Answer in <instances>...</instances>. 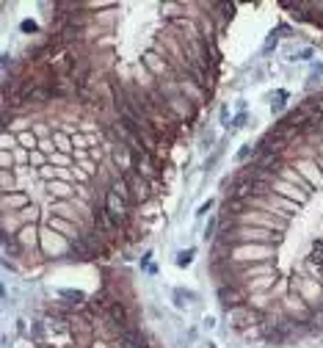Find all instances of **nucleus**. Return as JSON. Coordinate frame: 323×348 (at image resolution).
Here are the masks:
<instances>
[{"instance_id": "4be33fe9", "label": "nucleus", "mask_w": 323, "mask_h": 348, "mask_svg": "<svg viewBox=\"0 0 323 348\" xmlns=\"http://www.w3.org/2000/svg\"><path fill=\"white\" fill-rule=\"evenodd\" d=\"M31 337H33V343H39V346H45V324H33V329H31Z\"/></svg>"}, {"instance_id": "ddd939ff", "label": "nucleus", "mask_w": 323, "mask_h": 348, "mask_svg": "<svg viewBox=\"0 0 323 348\" xmlns=\"http://www.w3.org/2000/svg\"><path fill=\"white\" fill-rule=\"evenodd\" d=\"M80 36H83V28H80V25H67L61 31V36H53V39H58L61 47H64V45H72V42H80Z\"/></svg>"}, {"instance_id": "9d476101", "label": "nucleus", "mask_w": 323, "mask_h": 348, "mask_svg": "<svg viewBox=\"0 0 323 348\" xmlns=\"http://www.w3.org/2000/svg\"><path fill=\"white\" fill-rule=\"evenodd\" d=\"M279 180H285V183H290V186L301 188V191L307 193V196H309V193H312V191H315V188L309 186V183H307V180H304V177H301L299 171H293L290 166H285V169L279 171Z\"/></svg>"}, {"instance_id": "39448f33", "label": "nucleus", "mask_w": 323, "mask_h": 348, "mask_svg": "<svg viewBox=\"0 0 323 348\" xmlns=\"http://www.w3.org/2000/svg\"><path fill=\"white\" fill-rule=\"evenodd\" d=\"M218 299L224 302L227 309H238V307H246V293L235 285H221L218 287Z\"/></svg>"}, {"instance_id": "7ed1b4c3", "label": "nucleus", "mask_w": 323, "mask_h": 348, "mask_svg": "<svg viewBox=\"0 0 323 348\" xmlns=\"http://www.w3.org/2000/svg\"><path fill=\"white\" fill-rule=\"evenodd\" d=\"M105 208H108V213L114 216V221L119 227H127V221H130V205L122 199V196H116L114 191H105Z\"/></svg>"}, {"instance_id": "6e6552de", "label": "nucleus", "mask_w": 323, "mask_h": 348, "mask_svg": "<svg viewBox=\"0 0 323 348\" xmlns=\"http://www.w3.org/2000/svg\"><path fill=\"white\" fill-rule=\"evenodd\" d=\"M274 191H279L285 199H293V202H299V205H304V202L309 199L307 193L301 191V188H296V186H290V183H285V180H274Z\"/></svg>"}, {"instance_id": "58836bf2", "label": "nucleus", "mask_w": 323, "mask_h": 348, "mask_svg": "<svg viewBox=\"0 0 323 348\" xmlns=\"http://www.w3.org/2000/svg\"><path fill=\"white\" fill-rule=\"evenodd\" d=\"M318 169H321V174H323V158H318Z\"/></svg>"}, {"instance_id": "c85d7f7f", "label": "nucleus", "mask_w": 323, "mask_h": 348, "mask_svg": "<svg viewBox=\"0 0 323 348\" xmlns=\"http://www.w3.org/2000/svg\"><path fill=\"white\" fill-rule=\"evenodd\" d=\"M20 28H23V33H36L39 31V25L33 23V20H23V25H20Z\"/></svg>"}, {"instance_id": "f8f14e48", "label": "nucleus", "mask_w": 323, "mask_h": 348, "mask_svg": "<svg viewBox=\"0 0 323 348\" xmlns=\"http://www.w3.org/2000/svg\"><path fill=\"white\" fill-rule=\"evenodd\" d=\"M47 191H50V196L58 202H72V188L67 186V183H47Z\"/></svg>"}, {"instance_id": "4468645a", "label": "nucleus", "mask_w": 323, "mask_h": 348, "mask_svg": "<svg viewBox=\"0 0 323 348\" xmlns=\"http://www.w3.org/2000/svg\"><path fill=\"white\" fill-rule=\"evenodd\" d=\"M17 238L23 240V246H33L39 240V232H36V224H23V230L17 232Z\"/></svg>"}, {"instance_id": "c756f323", "label": "nucleus", "mask_w": 323, "mask_h": 348, "mask_svg": "<svg viewBox=\"0 0 323 348\" xmlns=\"http://www.w3.org/2000/svg\"><path fill=\"white\" fill-rule=\"evenodd\" d=\"M285 100H287V92H279V100L271 105V111H274V114H277V111H282V108H285Z\"/></svg>"}, {"instance_id": "f704fd0d", "label": "nucleus", "mask_w": 323, "mask_h": 348, "mask_svg": "<svg viewBox=\"0 0 323 348\" xmlns=\"http://www.w3.org/2000/svg\"><path fill=\"white\" fill-rule=\"evenodd\" d=\"M53 147H55L53 141H39V149H42V152H50Z\"/></svg>"}, {"instance_id": "2f4dec72", "label": "nucleus", "mask_w": 323, "mask_h": 348, "mask_svg": "<svg viewBox=\"0 0 323 348\" xmlns=\"http://www.w3.org/2000/svg\"><path fill=\"white\" fill-rule=\"evenodd\" d=\"M210 208H213V199H210V202H202V208L196 210V216H205V213H210Z\"/></svg>"}, {"instance_id": "473e14b6", "label": "nucleus", "mask_w": 323, "mask_h": 348, "mask_svg": "<svg viewBox=\"0 0 323 348\" xmlns=\"http://www.w3.org/2000/svg\"><path fill=\"white\" fill-rule=\"evenodd\" d=\"M11 183H14V177H11L8 171H3V191L6 193H8V186H11Z\"/></svg>"}, {"instance_id": "a878e982", "label": "nucleus", "mask_w": 323, "mask_h": 348, "mask_svg": "<svg viewBox=\"0 0 323 348\" xmlns=\"http://www.w3.org/2000/svg\"><path fill=\"white\" fill-rule=\"evenodd\" d=\"M221 224V221H218V218H210V224L205 227V240H210V238H218V235H215V227Z\"/></svg>"}, {"instance_id": "1a4fd4ad", "label": "nucleus", "mask_w": 323, "mask_h": 348, "mask_svg": "<svg viewBox=\"0 0 323 348\" xmlns=\"http://www.w3.org/2000/svg\"><path fill=\"white\" fill-rule=\"evenodd\" d=\"M3 208H6V210H25V208H31V193H28V191L3 193Z\"/></svg>"}, {"instance_id": "cd10ccee", "label": "nucleus", "mask_w": 323, "mask_h": 348, "mask_svg": "<svg viewBox=\"0 0 323 348\" xmlns=\"http://www.w3.org/2000/svg\"><path fill=\"white\" fill-rule=\"evenodd\" d=\"M11 147H17V139H11L8 130H3V152H8Z\"/></svg>"}, {"instance_id": "6ab92c4d", "label": "nucleus", "mask_w": 323, "mask_h": 348, "mask_svg": "<svg viewBox=\"0 0 323 348\" xmlns=\"http://www.w3.org/2000/svg\"><path fill=\"white\" fill-rule=\"evenodd\" d=\"M274 208L285 210V216H290L287 210H296V208H299V202H293V199H285V196H274Z\"/></svg>"}, {"instance_id": "412c9836", "label": "nucleus", "mask_w": 323, "mask_h": 348, "mask_svg": "<svg viewBox=\"0 0 323 348\" xmlns=\"http://www.w3.org/2000/svg\"><path fill=\"white\" fill-rule=\"evenodd\" d=\"M193 255H196V249H183V252L177 255V265H180V268L191 265L193 263Z\"/></svg>"}, {"instance_id": "aec40b11", "label": "nucleus", "mask_w": 323, "mask_h": 348, "mask_svg": "<svg viewBox=\"0 0 323 348\" xmlns=\"http://www.w3.org/2000/svg\"><path fill=\"white\" fill-rule=\"evenodd\" d=\"M47 224H50V230H58V232H72V221H67V218H50V221H47Z\"/></svg>"}, {"instance_id": "2eb2a0df", "label": "nucleus", "mask_w": 323, "mask_h": 348, "mask_svg": "<svg viewBox=\"0 0 323 348\" xmlns=\"http://www.w3.org/2000/svg\"><path fill=\"white\" fill-rule=\"evenodd\" d=\"M309 265L312 268H323V240H315V246H312V252H309Z\"/></svg>"}, {"instance_id": "72a5a7b5", "label": "nucleus", "mask_w": 323, "mask_h": 348, "mask_svg": "<svg viewBox=\"0 0 323 348\" xmlns=\"http://www.w3.org/2000/svg\"><path fill=\"white\" fill-rule=\"evenodd\" d=\"M243 122H246V114H240L238 119H235V122L230 124V127H232V130H238V127H243Z\"/></svg>"}, {"instance_id": "dca6fc26", "label": "nucleus", "mask_w": 323, "mask_h": 348, "mask_svg": "<svg viewBox=\"0 0 323 348\" xmlns=\"http://www.w3.org/2000/svg\"><path fill=\"white\" fill-rule=\"evenodd\" d=\"M17 144H20L23 149H28V152H33V149L39 147V139L33 136V133L25 130V133H20V136H17Z\"/></svg>"}, {"instance_id": "20e7f679", "label": "nucleus", "mask_w": 323, "mask_h": 348, "mask_svg": "<svg viewBox=\"0 0 323 348\" xmlns=\"http://www.w3.org/2000/svg\"><path fill=\"white\" fill-rule=\"evenodd\" d=\"M105 318L111 321V326H114L116 332L130 329V312H127V307H124L122 302H114V304H111V307L105 309Z\"/></svg>"}, {"instance_id": "f257e3e1", "label": "nucleus", "mask_w": 323, "mask_h": 348, "mask_svg": "<svg viewBox=\"0 0 323 348\" xmlns=\"http://www.w3.org/2000/svg\"><path fill=\"white\" fill-rule=\"evenodd\" d=\"M271 255H274V246L246 243V246H232L230 260H238V263H268Z\"/></svg>"}, {"instance_id": "f03ea898", "label": "nucleus", "mask_w": 323, "mask_h": 348, "mask_svg": "<svg viewBox=\"0 0 323 348\" xmlns=\"http://www.w3.org/2000/svg\"><path fill=\"white\" fill-rule=\"evenodd\" d=\"M92 221H94V232H100L102 238H114L116 232L122 227L114 221V216L108 213L105 202H94V210H92Z\"/></svg>"}, {"instance_id": "b1692460", "label": "nucleus", "mask_w": 323, "mask_h": 348, "mask_svg": "<svg viewBox=\"0 0 323 348\" xmlns=\"http://www.w3.org/2000/svg\"><path fill=\"white\" fill-rule=\"evenodd\" d=\"M28 163H31V166H36V169L47 166V163H45V152H42V149H33V152H31V161H28Z\"/></svg>"}, {"instance_id": "393cba45", "label": "nucleus", "mask_w": 323, "mask_h": 348, "mask_svg": "<svg viewBox=\"0 0 323 348\" xmlns=\"http://www.w3.org/2000/svg\"><path fill=\"white\" fill-rule=\"evenodd\" d=\"M36 174H39L42 180H47V183H55V169H53V166H42Z\"/></svg>"}, {"instance_id": "5701e85b", "label": "nucleus", "mask_w": 323, "mask_h": 348, "mask_svg": "<svg viewBox=\"0 0 323 348\" xmlns=\"http://www.w3.org/2000/svg\"><path fill=\"white\" fill-rule=\"evenodd\" d=\"M61 296H64V299H72V304H77V307H80V304H83V299H86L80 290H61Z\"/></svg>"}, {"instance_id": "9b49d317", "label": "nucleus", "mask_w": 323, "mask_h": 348, "mask_svg": "<svg viewBox=\"0 0 323 348\" xmlns=\"http://www.w3.org/2000/svg\"><path fill=\"white\" fill-rule=\"evenodd\" d=\"M3 252L11 257H23L25 246H23V240L17 238V232H3Z\"/></svg>"}, {"instance_id": "7c9ffc66", "label": "nucleus", "mask_w": 323, "mask_h": 348, "mask_svg": "<svg viewBox=\"0 0 323 348\" xmlns=\"http://www.w3.org/2000/svg\"><path fill=\"white\" fill-rule=\"evenodd\" d=\"M20 213H23V218L28 221V224H31V218L36 221V213H39V210H36V208H25V210H20Z\"/></svg>"}, {"instance_id": "f3484780", "label": "nucleus", "mask_w": 323, "mask_h": 348, "mask_svg": "<svg viewBox=\"0 0 323 348\" xmlns=\"http://www.w3.org/2000/svg\"><path fill=\"white\" fill-rule=\"evenodd\" d=\"M53 144H55V149H58V152H64V155L72 152V139H69V136H64V133H55Z\"/></svg>"}, {"instance_id": "a211bd4d", "label": "nucleus", "mask_w": 323, "mask_h": 348, "mask_svg": "<svg viewBox=\"0 0 323 348\" xmlns=\"http://www.w3.org/2000/svg\"><path fill=\"white\" fill-rule=\"evenodd\" d=\"M144 64L152 72H166V61H161V55H158V53H146L144 55Z\"/></svg>"}, {"instance_id": "4c0bfd02", "label": "nucleus", "mask_w": 323, "mask_h": 348, "mask_svg": "<svg viewBox=\"0 0 323 348\" xmlns=\"http://www.w3.org/2000/svg\"><path fill=\"white\" fill-rule=\"evenodd\" d=\"M315 122H318V130H323V114L315 116Z\"/></svg>"}, {"instance_id": "423d86ee", "label": "nucleus", "mask_w": 323, "mask_h": 348, "mask_svg": "<svg viewBox=\"0 0 323 348\" xmlns=\"http://www.w3.org/2000/svg\"><path fill=\"white\" fill-rule=\"evenodd\" d=\"M116 348H149L146 346V337L138 332V329H122L119 337H116Z\"/></svg>"}, {"instance_id": "e433bc0d", "label": "nucleus", "mask_w": 323, "mask_h": 348, "mask_svg": "<svg viewBox=\"0 0 323 348\" xmlns=\"http://www.w3.org/2000/svg\"><path fill=\"white\" fill-rule=\"evenodd\" d=\"M8 166H11V155L3 152V171H8Z\"/></svg>"}, {"instance_id": "0eeeda50", "label": "nucleus", "mask_w": 323, "mask_h": 348, "mask_svg": "<svg viewBox=\"0 0 323 348\" xmlns=\"http://www.w3.org/2000/svg\"><path fill=\"white\" fill-rule=\"evenodd\" d=\"M296 169H299V174L307 180L312 188H323V174H321V169H318V163L299 161V163H296Z\"/></svg>"}, {"instance_id": "c9c22d12", "label": "nucleus", "mask_w": 323, "mask_h": 348, "mask_svg": "<svg viewBox=\"0 0 323 348\" xmlns=\"http://www.w3.org/2000/svg\"><path fill=\"white\" fill-rule=\"evenodd\" d=\"M249 155H252V147H243V149L238 152V158H240V161H246Z\"/></svg>"}, {"instance_id": "bb28decb", "label": "nucleus", "mask_w": 323, "mask_h": 348, "mask_svg": "<svg viewBox=\"0 0 323 348\" xmlns=\"http://www.w3.org/2000/svg\"><path fill=\"white\" fill-rule=\"evenodd\" d=\"M45 246H47V252H55V249H58V238H55L53 232H45Z\"/></svg>"}]
</instances>
